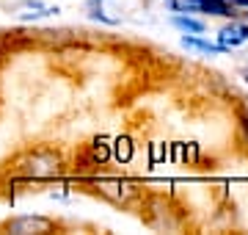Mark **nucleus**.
Here are the masks:
<instances>
[{"label": "nucleus", "mask_w": 248, "mask_h": 235, "mask_svg": "<svg viewBox=\"0 0 248 235\" xmlns=\"http://www.w3.org/2000/svg\"><path fill=\"white\" fill-rule=\"evenodd\" d=\"M66 172V158L58 147H31L14 158L11 174L22 183H53Z\"/></svg>", "instance_id": "nucleus-1"}, {"label": "nucleus", "mask_w": 248, "mask_h": 235, "mask_svg": "<svg viewBox=\"0 0 248 235\" xmlns=\"http://www.w3.org/2000/svg\"><path fill=\"white\" fill-rule=\"evenodd\" d=\"M91 194L102 197L105 202L116 205V208H133L143 199L146 191L138 185L135 180H127V177H102V174H94L89 180H80Z\"/></svg>", "instance_id": "nucleus-2"}, {"label": "nucleus", "mask_w": 248, "mask_h": 235, "mask_svg": "<svg viewBox=\"0 0 248 235\" xmlns=\"http://www.w3.org/2000/svg\"><path fill=\"white\" fill-rule=\"evenodd\" d=\"M138 208H141V218L155 230H177L179 227L177 210L171 205V199L160 197V194H143Z\"/></svg>", "instance_id": "nucleus-3"}, {"label": "nucleus", "mask_w": 248, "mask_h": 235, "mask_svg": "<svg viewBox=\"0 0 248 235\" xmlns=\"http://www.w3.org/2000/svg\"><path fill=\"white\" fill-rule=\"evenodd\" d=\"M58 221L50 216H33V213H22V216H14L9 221L0 224V233H11V235H42V233H55L58 230Z\"/></svg>", "instance_id": "nucleus-4"}, {"label": "nucleus", "mask_w": 248, "mask_h": 235, "mask_svg": "<svg viewBox=\"0 0 248 235\" xmlns=\"http://www.w3.org/2000/svg\"><path fill=\"white\" fill-rule=\"evenodd\" d=\"M135 150H138V144L133 141V136H116V138H110V161H116L119 166H127V163L133 161Z\"/></svg>", "instance_id": "nucleus-5"}, {"label": "nucleus", "mask_w": 248, "mask_h": 235, "mask_svg": "<svg viewBox=\"0 0 248 235\" xmlns=\"http://www.w3.org/2000/svg\"><path fill=\"white\" fill-rule=\"evenodd\" d=\"M182 47H185V50H193V53H207V55H223V53H229V50H226L223 45H218V42H207V39L193 36V34L182 36Z\"/></svg>", "instance_id": "nucleus-6"}, {"label": "nucleus", "mask_w": 248, "mask_h": 235, "mask_svg": "<svg viewBox=\"0 0 248 235\" xmlns=\"http://www.w3.org/2000/svg\"><path fill=\"white\" fill-rule=\"evenodd\" d=\"M218 45H223L229 53L237 50L240 45H246V39H243V34H240V28H237V19L229 22V25H223L221 31H218Z\"/></svg>", "instance_id": "nucleus-7"}, {"label": "nucleus", "mask_w": 248, "mask_h": 235, "mask_svg": "<svg viewBox=\"0 0 248 235\" xmlns=\"http://www.w3.org/2000/svg\"><path fill=\"white\" fill-rule=\"evenodd\" d=\"M171 25L177 28V31H182V34H193V36H202L204 31V22L202 19H196L193 14H174L171 17Z\"/></svg>", "instance_id": "nucleus-8"}, {"label": "nucleus", "mask_w": 248, "mask_h": 235, "mask_svg": "<svg viewBox=\"0 0 248 235\" xmlns=\"http://www.w3.org/2000/svg\"><path fill=\"white\" fill-rule=\"evenodd\" d=\"M237 141L248 150V111L246 108L237 111Z\"/></svg>", "instance_id": "nucleus-9"}, {"label": "nucleus", "mask_w": 248, "mask_h": 235, "mask_svg": "<svg viewBox=\"0 0 248 235\" xmlns=\"http://www.w3.org/2000/svg\"><path fill=\"white\" fill-rule=\"evenodd\" d=\"M149 163L152 166H157V163H163V161H169V144H149Z\"/></svg>", "instance_id": "nucleus-10"}, {"label": "nucleus", "mask_w": 248, "mask_h": 235, "mask_svg": "<svg viewBox=\"0 0 248 235\" xmlns=\"http://www.w3.org/2000/svg\"><path fill=\"white\" fill-rule=\"evenodd\" d=\"M22 6H25V9H33V11L45 9V3H42V0H22Z\"/></svg>", "instance_id": "nucleus-11"}, {"label": "nucleus", "mask_w": 248, "mask_h": 235, "mask_svg": "<svg viewBox=\"0 0 248 235\" xmlns=\"http://www.w3.org/2000/svg\"><path fill=\"white\" fill-rule=\"evenodd\" d=\"M237 28H240V34H243V39L248 42V22H243V19H237Z\"/></svg>", "instance_id": "nucleus-12"}, {"label": "nucleus", "mask_w": 248, "mask_h": 235, "mask_svg": "<svg viewBox=\"0 0 248 235\" xmlns=\"http://www.w3.org/2000/svg\"><path fill=\"white\" fill-rule=\"evenodd\" d=\"M232 3H234L237 9H248V0H232Z\"/></svg>", "instance_id": "nucleus-13"}, {"label": "nucleus", "mask_w": 248, "mask_h": 235, "mask_svg": "<svg viewBox=\"0 0 248 235\" xmlns=\"http://www.w3.org/2000/svg\"><path fill=\"white\" fill-rule=\"evenodd\" d=\"M240 75H243V81L248 83V67H246V69H243V72H240Z\"/></svg>", "instance_id": "nucleus-14"}, {"label": "nucleus", "mask_w": 248, "mask_h": 235, "mask_svg": "<svg viewBox=\"0 0 248 235\" xmlns=\"http://www.w3.org/2000/svg\"><path fill=\"white\" fill-rule=\"evenodd\" d=\"M86 3H105V0H86Z\"/></svg>", "instance_id": "nucleus-15"}]
</instances>
